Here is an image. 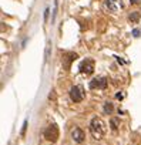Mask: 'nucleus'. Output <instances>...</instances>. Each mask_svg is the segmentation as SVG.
<instances>
[{
    "mask_svg": "<svg viewBox=\"0 0 141 145\" xmlns=\"http://www.w3.org/2000/svg\"><path fill=\"white\" fill-rule=\"evenodd\" d=\"M106 124L100 118H93L90 122V131L94 137V139H101L106 134Z\"/></svg>",
    "mask_w": 141,
    "mask_h": 145,
    "instance_id": "obj_1",
    "label": "nucleus"
},
{
    "mask_svg": "<svg viewBox=\"0 0 141 145\" xmlns=\"http://www.w3.org/2000/svg\"><path fill=\"white\" fill-rule=\"evenodd\" d=\"M76 58H77V54H76V53H68V54H66L64 58H63V65H64V68L68 70V68H70V64H71V61L76 60Z\"/></svg>",
    "mask_w": 141,
    "mask_h": 145,
    "instance_id": "obj_8",
    "label": "nucleus"
},
{
    "mask_svg": "<svg viewBox=\"0 0 141 145\" xmlns=\"http://www.w3.org/2000/svg\"><path fill=\"white\" fill-rule=\"evenodd\" d=\"M106 9L111 13H117L121 9H124V0H106L104 3Z\"/></svg>",
    "mask_w": 141,
    "mask_h": 145,
    "instance_id": "obj_3",
    "label": "nucleus"
},
{
    "mask_svg": "<svg viewBox=\"0 0 141 145\" xmlns=\"http://www.w3.org/2000/svg\"><path fill=\"white\" fill-rule=\"evenodd\" d=\"M58 135H60V132H58V127L56 124L49 125L44 131V138L47 141H51V142H56L58 139Z\"/></svg>",
    "mask_w": 141,
    "mask_h": 145,
    "instance_id": "obj_2",
    "label": "nucleus"
},
{
    "mask_svg": "<svg viewBox=\"0 0 141 145\" xmlns=\"http://www.w3.org/2000/svg\"><path fill=\"white\" fill-rule=\"evenodd\" d=\"M70 98H71V101H74V103H80V101H83V98H84V93H83L81 87L74 86V87L70 88Z\"/></svg>",
    "mask_w": 141,
    "mask_h": 145,
    "instance_id": "obj_4",
    "label": "nucleus"
},
{
    "mask_svg": "<svg viewBox=\"0 0 141 145\" xmlns=\"http://www.w3.org/2000/svg\"><path fill=\"white\" fill-rule=\"evenodd\" d=\"M140 33H141V31H140L138 29H134V30H132V34H134L135 37H138V36H140Z\"/></svg>",
    "mask_w": 141,
    "mask_h": 145,
    "instance_id": "obj_12",
    "label": "nucleus"
},
{
    "mask_svg": "<svg viewBox=\"0 0 141 145\" xmlns=\"http://www.w3.org/2000/svg\"><path fill=\"white\" fill-rule=\"evenodd\" d=\"M80 71L83 72V74H86V76H90L91 72L94 71V61L91 58L83 60L81 64H80Z\"/></svg>",
    "mask_w": 141,
    "mask_h": 145,
    "instance_id": "obj_5",
    "label": "nucleus"
},
{
    "mask_svg": "<svg viewBox=\"0 0 141 145\" xmlns=\"http://www.w3.org/2000/svg\"><path fill=\"white\" fill-rule=\"evenodd\" d=\"M140 16H141V13H140V12H134V13H131V14H130V20H131V22H138Z\"/></svg>",
    "mask_w": 141,
    "mask_h": 145,
    "instance_id": "obj_9",
    "label": "nucleus"
},
{
    "mask_svg": "<svg viewBox=\"0 0 141 145\" xmlns=\"http://www.w3.org/2000/svg\"><path fill=\"white\" fill-rule=\"evenodd\" d=\"M104 112H106V114H111V112H113V104L106 103V105H104Z\"/></svg>",
    "mask_w": 141,
    "mask_h": 145,
    "instance_id": "obj_10",
    "label": "nucleus"
},
{
    "mask_svg": "<svg viewBox=\"0 0 141 145\" xmlns=\"http://www.w3.org/2000/svg\"><path fill=\"white\" fill-rule=\"evenodd\" d=\"M111 128H113L114 131L117 129V121H115V120H113V121H111Z\"/></svg>",
    "mask_w": 141,
    "mask_h": 145,
    "instance_id": "obj_11",
    "label": "nucleus"
},
{
    "mask_svg": "<svg viewBox=\"0 0 141 145\" xmlns=\"http://www.w3.org/2000/svg\"><path fill=\"white\" fill-rule=\"evenodd\" d=\"M107 87V78L106 77H97L90 81V88L91 90H104Z\"/></svg>",
    "mask_w": 141,
    "mask_h": 145,
    "instance_id": "obj_6",
    "label": "nucleus"
},
{
    "mask_svg": "<svg viewBox=\"0 0 141 145\" xmlns=\"http://www.w3.org/2000/svg\"><path fill=\"white\" fill-rule=\"evenodd\" d=\"M71 138H73L76 142L81 144V142L84 141V138H86V134H84L80 128H74V129L71 131Z\"/></svg>",
    "mask_w": 141,
    "mask_h": 145,
    "instance_id": "obj_7",
    "label": "nucleus"
}]
</instances>
